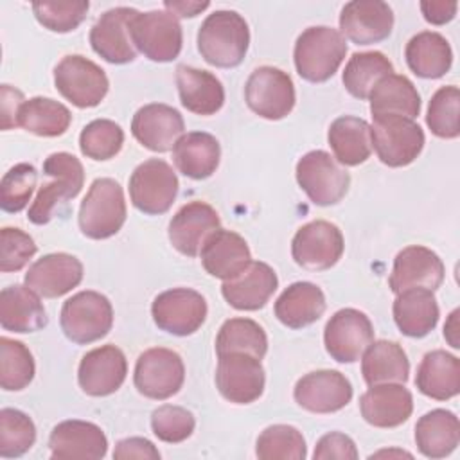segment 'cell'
Returning a JSON list of instances; mask_svg holds the SVG:
<instances>
[{
  "label": "cell",
  "mask_w": 460,
  "mask_h": 460,
  "mask_svg": "<svg viewBox=\"0 0 460 460\" xmlns=\"http://www.w3.org/2000/svg\"><path fill=\"white\" fill-rule=\"evenodd\" d=\"M244 101L255 115L266 120H280L295 108V84L284 70L268 65L259 66L244 84Z\"/></svg>",
  "instance_id": "obj_12"
},
{
  "label": "cell",
  "mask_w": 460,
  "mask_h": 460,
  "mask_svg": "<svg viewBox=\"0 0 460 460\" xmlns=\"http://www.w3.org/2000/svg\"><path fill=\"white\" fill-rule=\"evenodd\" d=\"M359 411L374 428H397L410 419L413 397L402 383L372 385L359 397Z\"/></svg>",
  "instance_id": "obj_26"
},
{
  "label": "cell",
  "mask_w": 460,
  "mask_h": 460,
  "mask_svg": "<svg viewBox=\"0 0 460 460\" xmlns=\"http://www.w3.org/2000/svg\"><path fill=\"white\" fill-rule=\"evenodd\" d=\"M185 381V365L178 352L165 347L144 350L133 372V383L138 394L147 399L165 401L180 392Z\"/></svg>",
  "instance_id": "obj_11"
},
{
  "label": "cell",
  "mask_w": 460,
  "mask_h": 460,
  "mask_svg": "<svg viewBox=\"0 0 460 460\" xmlns=\"http://www.w3.org/2000/svg\"><path fill=\"white\" fill-rule=\"evenodd\" d=\"M392 313L397 329L410 338L428 336L437 327L440 316L433 291L424 288H411L397 293Z\"/></svg>",
  "instance_id": "obj_31"
},
{
  "label": "cell",
  "mask_w": 460,
  "mask_h": 460,
  "mask_svg": "<svg viewBox=\"0 0 460 460\" xmlns=\"http://www.w3.org/2000/svg\"><path fill=\"white\" fill-rule=\"evenodd\" d=\"M49 449L54 460H99L108 453V438L97 424L70 419L54 426L49 437Z\"/></svg>",
  "instance_id": "obj_23"
},
{
  "label": "cell",
  "mask_w": 460,
  "mask_h": 460,
  "mask_svg": "<svg viewBox=\"0 0 460 460\" xmlns=\"http://www.w3.org/2000/svg\"><path fill=\"white\" fill-rule=\"evenodd\" d=\"M361 374L368 386L379 383H406L410 361L397 341H372L361 356Z\"/></svg>",
  "instance_id": "obj_38"
},
{
  "label": "cell",
  "mask_w": 460,
  "mask_h": 460,
  "mask_svg": "<svg viewBox=\"0 0 460 460\" xmlns=\"http://www.w3.org/2000/svg\"><path fill=\"white\" fill-rule=\"evenodd\" d=\"M460 92L455 84L440 86L428 104L426 124L438 138H456L460 135Z\"/></svg>",
  "instance_id": "obj_46"
},
{
  "label": "cell",
  "mask_w": 460,
  "mask_h": 460,
  "mask_svg": "<svg viewBox=\"0 0 460 460\" xmlns=\"http://www.w3.org/2000/svg\"><path fill=\"white\" fill-rule=\"evenodd\" d=\"M248 47L250 29L237 11H214L199 25L198 50L212 66L234 68L241 65Z\"/></svg>",
  "instance_id": "obj_1"
},
{
  "label": "cell",
  "mask_w": 460,
  "mask_h": 460,
  "mask_svg": "<svg viewBox=\"0 0 460 460\" xmlns=\"http://www.w3.org/2000/svg\"><path fill=\"white\" fill-rule=\"evenodd\" d=\"M255 455L261 460H304L307 447L304 435L295 426L273 424L257 437Z\"/></svg>",
  "instance_id": "obj_44"
},
{
  "label": "cell",
  "mask_w": 460,
  "mask_h": 460,
  "mask_svg": "<svg viewBox=\"0 0 460 460\" xmlns=\"http://www.w3.org/2000/svg\"><path fill=\"white\" fill-rule=\"evenodd\" d=\"M325 295L313 282H293L275 300L277 320L289 329H302L325 313Z\"/></svg>",
  "instance_id": "obj_33"
},
{
  "label": "cell",
  "mask_w": 460,
  "mask_h": 460,
  "mask_svg": "<svg viewBox=\"0 0 460 460\" xmlns=\"http://www.w3.org/2000/svg\"><path fill=\"white\" fill-rule=\"evenodd\" d=\"M244 352L262 359L268 352V336L264 329L250 318L226 320L216 336V354Z\"/></svg>",
  "instance_id": "obj_42"
},
{
  "label": "cell",
  "mask_w": 460,
  "mask_h": 460,
  "mask_svg": "<svg viewBox=\"0 0 460 460\" xmlns=\"http://www.w3.org/2000/svg\"><path fill=\"white\" fill-rule=\"evenodd\" d=\"M460 442L458 417L444 408L424 413L415 424V444L426 458H444Z\"/></svg>",
  "instance_id": "obj_37"
},
{
  "label": "cell",
  "mask_w": 460,
  "mask_h": 460,
  "mask_svg": "<svg viewBox=\"0 0 460 460\" xmlns=\"http://www.w3.org/2000/svg\"><path fill=\"white\" fill-rule=\"evenodd\" d=\"M199 257L205 271L221 280L234 279L252 262V252L244 237L225 228L208 235Z\"/></svg>",
  "instance_id": "obj_28"
},
{
  "label": "cell",
  "mask_w": 460,
  "mask_h": 460,
  "mask_svg": "<svg viewBox=\"0 0 460 460\" xmlns=\"http://www.w3.org/2000/svg\"><path fill=\"white\" fill-rule=\"evenodd\" d=\"M372 149L388 167L410 165L422 151L426 137L422 128L402 115H376L370 126Z\"/></svg>",
  "instance_id": "obj_6"
},
{
  "label": "cell",
  "mask_w": 460,
  "mask_h": 460,
  "mask_svg": "<svg viewBox=\"0 0 460 460\" xmlns=\"http://www.w3.org/2000/svg\"><path fill=\"white\" fill-rule=\"evenodd\" d=\"M408 456V458H411V455L410 453H406V451H377V453H374V455H370V458H377V456Z\"/></svg>",
  "instance_id": "obj_58"
},
{
  "label": "cell",
  "mask_w": 460,
  "mask_h": 460,
  "mask_svg": "<svg viewBox=\"0 0 460 460\" xmlns=\"http://www.w3.org/2000/svg\"><path fill=\"white\" fill-rule=\"evenodd\" d=\"M124 190L113 178H97L92 181L79 207V230L88 239H108L126 223Z\"/></svg>",
  "instance_id": "obj_4"
},
{
  "label": "cell",
  "mask_w": 460,
  "mask_h": 460,
  "mask_svg": "<svg viewBox=\"0 0 460 460\" xmlns=\"http://www.w3.org/2000/svg\"><path fill=\"white\" fill-rule=\"evenodd\" d=\"M347 54V41L340 31L327 25L307 27L295 43L293 61L298 75L309 83L331 79Z\"/></svg>",
  "instance_id": "obj_3"
},
{
  "label": "cell",
  "mask_w": 460,
  "mask_h": 460,
  "mask_svg": "<svg viewBox=\"0 0 460 460\" xmlns=\"http://www.w3.org/2000/svg\"><path fill=\"white\" fill-rule=\"evenodd\" d=\"M124 146L122 128L110 119L88 122L79 135V149L86 158L104 162L115 158Z\"/></svg>",
  "instance_id": "obj_45"
},
{
  "label": "cell",
  "mask_w": 460,
  "mask_h": 460,
  "mask_svg": "<svg viewBox=\"0 0 460 460\" xmlns=\"http://www.w3.org/2000/svg\"><path fill=\"white\" fill-rule=\"evenodd\" d=\"M458 314H460V309H455L451 311L446 325H444V338L447 340V343L453 347V349H458L460 347V340H458Z\"/></svg>",
  "instance_id": "obj_57"
},
{
  "label": "cell",
  "mask_w": 460,
  "mask_h": 460,
  "mask_svg": "<svg viewBox=\"0 0 460 460\" xmlns=\"http://www.w3.org/2000/svg\"><path fill=\"white\" fill-rule=\"evenodd\" d=\"M176 86L181 106L190 113L214 115L225 104V88L212 72L180 65L176 68Z\"/></svg>",
  "instance_id": "obj_30"
},
{
  "label": "cell",
  "mask_w": 460,
  "mask_h": 460,
  "mask_svg": "<svg viewBox=\"0 0 460 460\" xmlns=\"http://www.w3.org/2000/svg\"><path fill=\"white\" fill-rule=\"evenodd\" d=\"M36 374V365L25 343L0 338V386L5 392H20L31 385Z\"/></svg>",
  "instance_id": "obj_43"
},
{
  "label": "cell",
  "mask_w": 460,
  "mask_h": 460,
  "mask_svg": "<svg viewBox=\"0 0 460 460\" xmlns=\"http://www.w3.org/2000/svg\"><path fill=\"white\" fill-rule=\"evenodd\" d=\"M264 385L266 376L259 358L244 352L217 356L216 386L226 401L250 404L262 395Z\"/></svg>",
  "instance_id": "obj_16"
},
{
  "label": "cell",
  "mask_w": 460,
  "mask_h": 460,
  "mask_svg": "<svg viewBox=\"0 0 460 460\" xmlns=\"http://www.w3.org/2000/svg\"><path fill=\"white\" fill-rule=\"evenodd\" d=\"M444 275V262L433 250L411 244L395 255L388 286L395 295L411 288L435 291L442 286Z\"/></svg>",
  "instance_id": "obj_21"
},
{
  "label": "cell",
  "mask_w": 460,
  "mask_h": 460,
  "mask_svg": "<svg viewBox=\"0 0 460 460\" xmlns=\"http://www.w3.org/2000/svg\"><path fill=\"white\" fill-rule=\"evenodd\" d=\"M408 68L422 79H438L446 75L453 65V50L449 41L435 32H417L404 49Z\"/></svg>",
  "instance_id": "obj_35"
},
{
  "label": "cell",
  "mask_w": 460,
  "mask_h": 460,
  "mask_svg": "<svg viewBox=\"0 0 460 460\" xmlns=\"http://www.w3.org/2000/svg\"><path fill=\"white\" fill-rule=\"evenodd\" d=\"M131 40L137 52L156 63L176 59L183 45V31L174 14L169 11L137 13L131 20Z\"/></svg>",
  "instance_id": "obj_10"
},
{
  "label": "cell",
  "mask_w": 460,
  "mask_h": 460,
  "mask_svg": "<svg viewBox=\"0 0 460 460\" xmlns=\"http://www.w3.org/2000/svg\"><path fill=\"white\" fill-rule=\"evenodd\" d=\"M38 246L22 228L5 226L0 230V271H20L34 257Z\"/></svg>",
  "instance_id": "obj_51"
},
{
  "label": "cell",
  "mask_w": 460,
  "mask_h": 460,
  "mask_svg": "<svg viewBox=\"0 0 460 460\" xmlns=\"http://www.w3.org/2000/svg\"><path fill=\"white\" fill-rule=\"evenodd\" d=\"M390 74H394V65L383 52H354L345 65L341 81L352 97L365 101L374 86Z\"/></svg>",
  "instance_id": "obj_41"
},
{
  "label": "cell",
  "mask_w": 460,
  "mask_h": 460,
  "mask_svg": "<svg viewBox=\"0 0 460 460\" xmlns=\"http://www.w3.org/2000/svg\"><path fill=\"white\" fill-rule=\"evenodd\" d=\"M59 325L70 341L77 345L93 343L111 331V302L99 291H79L65 300L59 314Z\"/></svg>",
  "instance_id": "obj_5"
},
{
  "label": "cell",
  "mask_w": 460,
  "mask_h": 460,
  "mask_svg": "<svg viewBox=\"0 0 460 460\" xmlns=\"http://www.w3.org/2000/svg\"><path fill=\"white\" fill-rule=\"evenodd\" d=\"M185 131L181 113L164 102H151L138 108L131 119L133 137L153 153L172 151Z\"/></svg>",
  "instance_id": "obj_22"
},
{
  "label": "cell",
  "mask_w": 460,
  "mask_h": 460,
  "mask_svg": "<svg viewBox=\"0 0 460 460\" xmlns=\"http://www.w3.org/2000/svg\"><path fill=\"white\" fill-rule=\"evenodd\" d=\"M36 442V426L32 419L16 410H0V456L18 458L25 455Z\"/></svg>",
  "instance_id": "obj_47"
},
{
  "label": "cell",
  "mask_w": 460,
  "mask_h": 460,
  "mask_svg": "<svg viewBox=\"0 0 460 460\" xmlns=\"http://www.w3.org/2000/svg\"><path fill=\"white\" fill-rule=\"evenodd\" d=\"M327 140L338 164L347 167L365 164L372 155L370 124L354 115L334 119L329 126Z\"/></svg>",
  "instance_id": "obj_36"
},
{
  "label": "cell",
  "mask_w": 460,
  "mask_h": 460,
  "mask_svg": "<svg viewBox=\"0 0 460 460\" xmlns=\"http://www.w3.org/2000/svg\"><path fill=\"white\" fill-rule=\"evenodd\" d=\"M49 323L40 295L22 284H13L0 293V325L9 332H36Z\"/></svg>",
  "instance_id": "obj_29"
},
{
  "label": "cell",
  "mask_w": 460,
  "mask_h": 460,
  "mask_svg": "<svg viewBox=\"0 0 460 460\" xmlns=\"http://www.w3.org/2000/svg\"><path fill=\"white\" fill-rule=\"evenodd\" d=\"M70 122V110L50 97H32L18 111V126L36 137H61Z\"/></svg>",
  "instance_id": "obj_40"
},
{
  "label": "cell",
  "mask_w": 460,
  "mask_h": 460,
  "mask_svg": "<svg viewBox=\"0 0 460 460\" xmlns=\"http://www.w3.org/2000/svg\"><path fill=\"white\" fill-rule=\"evenodd\" d=\"M345 241L341 230L323 219L305 223L296 230L291 241L293 261L309 271L332 268L343 255Z\"/></svg>",
  "instance_id": "obj_14"
},
{
  "label": "cell",
  "mask_w": 460,
  "mask_h": 460,
  "mask_svg": "<svg viewBox=\"0 0 460 460\" xmlns=\"http://www.w3.org/2000/svg\"><path fill=\"white\" fill-rule=\"evenodd\" d=\"M370 113L376 115H402L415 119L420 113V95L415 84L401 74L383 77L368 95Z\"/></svg>",
  "instance_id": "obj_39"
},
{
  "label": "cell",
  "mask_w": 460,
  "mask_h": 460,
  "mask_svg": "<svg viewBox=\"0 0 460 460\" xmlns=\"http://www.w3.org/2000/svg\"><path fill=\"white\" fill-rule=\"evenodd\" d=\"M358 449L354 440L340 431H331L323 435L314 447L313 458L314 460H329V458H340V460H356Z\"/></svg>",
  "instance_id": "obj_52"
},
{
  "label": "cell",
  "mask_w": 460,
  "mask_h": 460,
  "mask_svg": "<svg viewBox=\"0 0 460 460\" xmlns=\"http://www.w3.org/2000/svg\"><path fill=\"white\" fill-rule=\"evenodd\" d=\"M394 29V11L381 0H352L340 13V32L356 45L386 40Z\"/></svg>",
  "instance_id": "obj_20"
},
{
  "label": "cell",
  "mask_w": 460,
  "mask_h": 460,
  "mask_svg": "<svg viewBox=\"0 0 460 460\" xmlns=\"http://www.w3.org/2000/svg\"><path fill=\"white\" fill-rule=\"evenodd\" d=\"M178 194V176L162 158H149L135 167L129 176V199L147 216L165 214Z\"/></svg>",
  "instance_id": "obj_9"
},
{
  "label": "cell",
  "mask_w": 460,
  "mask_h": 460,
  "mask_svg": "<svg viewBox=\"0 0 460 460\" xmlns=\"http://www.w3.org/2000/svg\"><path fill=\"white\" fill-rule=\"evenodd\" d=\"M128 374V359L115 345L88 350L77 368V383L86 395L106 397L115 394Z\"/></svg>",
  "instance_id": "obj_18"
},
{
  "label": "cell",
  "mask_w": 460,
  "mask_h": 460,
  "mask_svg": "<svg viewBox=\"0 0 460 460\" xmlns=\"http://www.w3.org/2000/svg\"><path fill=\"white\" fill-rule=\"evenodd\" d=\"M83 280V264L77 257L58 252L32 262L25 273V286L43 298H58Z\"/></svg>",
  "instance_id": "obj_25"
},
{
  "label": "cell",
  "mask_w": 460,
  "mask_h": 460,
  "mask_svg": "<svg viewBox=\"0 0 460 460\" xmlns=\"http://www.w3.org/2000/svg\"><path fill=\"white\" fill-rule=\"evenodd\" d=\"M295 176L300 189L318 207L340 203L350 187V174L322 149L305 153L296 162Z\"/></svg>",
  "instance_id": "obj_7"
},
{
  "label": "cell",
  "mask_w": 460,
  "mask_h": 460,
  "mask_svg": "<svg viewBox=\"0 0 460 460\" xmlns=\"http://www.w3.org/2000/svg\"><path fill=\"white\" fill-rule=\"evenodd\" d=\"M415 386L426 397L435 401H447L460 394V359L442 349L424 354Z\"/></svg>",
  "instance_id": "obj_34"
},
{
  "label": "cell",
  "mask_w": 460,
  "mask_h": 460,
  "mask_svg": "<svg viewBox=\"0 0 460 460\" xmlns=\"http://www.w3.org/2000/svg\"><path fill=\"white\" fill-rule=\"evenodd\" d=\"M221 158V147L214 135L205 131L183 133L172 147L176 169L190 180L210 178Z\"/></svg>",
  "instance_id": "obj_32"
},
{
  "label": "cell",
  "mask_w": 460,
  "mask_h": 460,
  "mask_svg": "<svg viewBox=\"0 0 460 460\" xmlns=\"http://www.w3.org/2000/svg\"><path fill=\"white\" fill-rule=\"evenodd\" d=\"M115 460H158L160 451L155 447V444L144 437H128L115 444L113 449Z\"/></svg>",
  "instance_id": "obj_53"
},
{
  "label": "cell",
  "mask_w": 460,
  "mask_h": 460,
  "mask_svg": "<svg viewBox=\"0 0 460 460\" xmlns=\"http://www.w3.org/2000/svg\"><path fill=\"white\" fill-rule=\"evenodd\" d=\"M90 9L88 0H68V2H34L32 13L36 20L52 32H70L77 29Z\"/></svg>",
  "instance_id": "obj_48"
},
{
  "label": "cell",
  "mask_w": 460,
  "mask_h": 460,
  "mask_svg": "<svg viewBox=\"0 0 460 460\" xmlns=\"http://www.w3.org/2000/svg\"><path fill=\"white\" fill-rule=\"evenodd\" d=\"M137 13L133 7H113L102 13L90 29L93 52L111 65L135 61L137 49L131 40V20Z\"/></svg>",
  "instance_id": "obj_17"
},
{
  "label": "cell",
  "mask_w": 460,
  "mask_h": 460,
  "mask_svg": "<svg viewBox=\"0 0 460 460\" xmlns=\"http://www.w3.org/2000/svg\"><path fill=\"white\" fill-rule=\"evenodd\" d=\"M0 110H2V129L7 131L18 126V111L25 102L23 93L11 84H2L0 88Z\"/></svg>",
  "instance_id": "obj_54"
},
{
  "label": "cell",
  "mask_w": 460,
  "mask_h": 460,
  "mask_svg": "<svg viewBox=\"0 0 460 460\" xmlns=\"http://www.w3.org/2000/svg\"><path fill=\"white\" fill-rule=\"evenodd\" d=\"M221 228L219 214L205 201L183 205L169 223V241L185 257H198L210 234Z\"/></svg>",
  "instance_id": "obj_24"
},
{
  "label": "cell",
  "mask_w": 460,
  "mask_h": 460,
  "mask_svg": "<svg viewBox=\"0 0 460 460\" xmlns=\"http://www.w3.org/2000/svg\"><path fill=\"white\" fill-rule=\"evenodd\" d=\"M194 428L196 419L183 406L162 404L151 413V429L162 442L180 444L192 435Z\"/></svg>",
  "instance_id": "obj_50"
},
{
  "label": "cell",
  "mask_w": 460,
  "mask_h": 460,
  "mask_svg": "<svg viewBox=\"0 0 460 460\" xmlns=\"http://www.w3.org/2000/svg\"><path fill=\"white\" fill-rule=\"evenodd\" d=\"M210 5V2H185V0H165L164 7L174 14V16H181V18H194L198 16L201 11H205Z\"/></svg>",
  "instance_id": "obj_56"
},
{
  "label": "cell",
  "mask_w": 460,
  "mask_h": 460,
  "mask_svg": "<svg viewBox=\"0 0 460 460\" xmlns=\"http://www.w3.org/2000/svg\"><path fill=\"white\" fill-rule=\"evenodd\" d=\"M293 397L305 411L334 413L350 402L352 385L338 370H314L296 381Z\"/></svg>",
  "instance_id": "obj_19"
},
{
  "label": "cell",
  "mask_w": 460,
  "mask_h": 460,
  "mask_svg": "<svg viewBox=\"0 0 460 460\" xmlns=\"http://www.w3.org/2000/svg\"><path fill=\"white\" fill-rule=\"evenodd\" d=\"M38 171L31 164H16L11 167L0 183V207L9 214L22 212L34 192Z\"/></svg>",
  "instance_id": "obj_49"
},
{
  "label": "cell",
  "mask_w": 460,
  "mask_h": 460,
  "mask_svg": "<svg viewBox=\"0 0 460 460\" xmlns=\"http://www.w3.org/2000/svg\"><path fill=\"white\" fill-rule=\"evenodd\" d=\"M56 90L77 108H95L106 97L110 81L106 72L92 59L70 54L54 68Z\"/></svg>",
  "instance_id": "obj_8"
},
{
  "label": "cell",
  "mask_w": 460,
  "mask_h": 460,
  "mask_svg": "<svg viewBox=\"0 0 460 460\" xmlns=\"http://www.w3.org/2000/svg\"><path fill=\"white\" fill-rule=\"evenodd\" d=\"M43 174L52 180L40 187L36 199L29 207L27 219L34 225L50 223L59 210L74 199L84 183V169L77 156L59 151L52 153L43 162Z\"/></svg>",
  "instance_id": "obj_2"
},
{
  "label": "cell",
  "mask_w": 460,
  "mask_h": 460,
  "mask_svg": "<svg viewBox=\"0 0 460 460\" xmlns=\"http://www.w3.org/2000/svg\"><path fill=\"white\" fill-rule=\"evenodd\" d=\"M207 313L205 296L190 288L162 291L151 304V316L156 327L174 336L194 334L205 323Z\"/></svg>",
  "instance_id": "obj_13"
},
{
  "label": "cell",
  "mask_w": 460,
  "mask_h": 460,
  "mask_svg": "<svg viewBox=\"0 0 460 460\" xmlns=\"http://www.w3.org/2000/svg\"><path fill=\"white\" fill-rule=\"evenodd\" d=\"M279 288L275 270L262 262L252 261L239 275L223 280V298L237 311H257L268 304Z\"/></svg>",
  "instance_id": "obj_27"
},
{
  "label": "cell",
  "mask_w": 460,
  "mask_h": 460,
  "mask_svg": "<svg viewBox=\"0 0 460 460\" xmlns=\"http://www.w3.org/2000/svg\"><path fill=\"white\" fill-rule=\"evenodd\" d=\"M458 4L456 2H446V0H424L420 2L422 16L431 25H444L451 22L456 14Z\"/></svg>",
  "instance_id": "obj_55"
},
{
  "label": "cell",
  "mask_w": 460,
  "mask_h": 460,
  "mask_svg": "<svg viewBox=\"0 0 460 460\" xmlns=\"http://www.w3.org/2000/svg\"><path fill=\"white\" fill-rule=\"evenodd\" d=\"M372 341L374 325L370 318L354 307L336 311L323 329L325 350L338 363L358 361Z\"/></svg>",
  "instance_id": "obj_15"
}]
</instances>
